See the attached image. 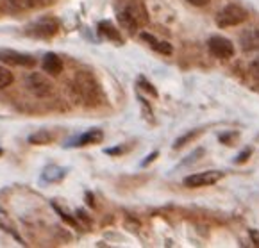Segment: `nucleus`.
<instances>
[{
    "instance_id": "f257e3e1",
    "label": "nucleus",
    "mask_w": 259,
    "mask_h": 248,
    "mask_svg": "<svg viewBox=\"0 0 259 248\" xmlns=\"http://www.w3.org/2000/svg\"><path fill=\"white\" fill-rule=\"evenodd\" d=\"M75 88L80 98L90 107H95L102 102V89L97 79L90 72H79L75 75Z\"/></svg>"
},
{
    "instance_id": "f03ea898",
    "label": "nucleus",
    "mask_w": 259,
    "mask_h": 248,
    "mask_svg": "<svg viewBox=\"0 0 259 248\" xmlns=\"http://www.w3.org/2000/svg\"><path fill=\"white\" fill-rule=\"evenodd\" d=\"M245 20H247V11L236 4L225 6V8L217 15V23H218V27H222V29L240 25V23H243Z\"/></svg>"
},
{
    "instance_id": "7ed1b4c3",
    "label": "nucleus",
    "mask_w": 259,
    "mask_h": 248,
    "mask_svg": "<svg viewBox=\"0 0 259 248\" xmlns=\"http://www.w3.org/2000/svg\"><path fill=\"white\" fill-rule=\"evenodd\" d=\"M207 46H209V52L218 59H229L234 56L233 41L224 38V36H213V38L207 41Z\"/></svg>"
},
{
    "instance_id": "20e7f679",
    "label": "nucleus",
    "mask_w": 259,
    "mask_h": 248,
    "mask_svg": "<svg viewBox=\"0 0 259 248\" xmlns=\"http://www.w3.org/2000/svg\"><path fill=\"white\" fill-rule=\"evenodd\" d=\"M27 89L36 96H49L52 93V82L41 73H31L25 80Z\"/></svg>"
},
{
    "instance_id": "39448f33",
    "label": "nucleus",
    "mask_w": 259,
    "mask_h": 248,
    "mask_svg": "<svg viewBox=\"0 0 259 248\" xmlns=\"http://www.w3.org/2000/svg\"><path fill=\"white\" fill-rule=\"evenodd\" d=\"M224 177L222 172H202V173H193V175H188L184 179V186L186 187H202V186H211V184H217L218 180Z\"/></svg>"
},
{
    "instance_id": "423d86ee",
    "label": "nucleus",
    "mask_w": 259,
    "mask_h": 248,
    "mask_svg": "<svg viewBox=\"0 0 259 248\" xmlns=\"http://www.w3.org/2000/svg\"><path fill=\"white\" fill-rule=\"evenodd\" d=\"M0 61H4L6 65H11V66H34L36 65V59L32 58V56L15 52V50H0Z\"/></svg>"
},
{
    "instance_id": "0eeeda50",
    "label": "nucleus",
    "mask_w": 259,
    "mask_h": 248,
    "mask_svg": "<svg viewBox=\"0 0 259 248\" xmlns=\"http://www.w3.org/2000/svg\"><path fill=\"white\" fill-rule=\"evenodd\" d=\"M59 31V23L54 18H41L31 27V32L39 38H52Z\"/></svg>"
},
{
    "instance_id": "6e6552de",
    "label": "nucleus",
    "mask_w": 259,
    "mask_h": 248,
    "mask_svg": "<svg viewBox=\"0 0 259 248\" xmlns=\"http://www.w3.org/2000/svg\"><path fill=\"white\" fill-rule=\"evenodd\" d=\"M41 66H43V70L49 73V75H59V73L63 72V68H65L61 58H59L57 54H54V52H49V54H45V56H43Z\"/></svg>"
},
{
    "instance_id": "1a4fd4ad",
    "label": "nucleus",
    "mask_w": 259,
    "mask_h": 248,
    "mask_svg": "<svg viewBox=\"0 0 259 248\" xmlns=\"http://www.w3.org/2000/svg\"><path fill=\"white\" fill-rule=\"evenodd\" d=\"M102 137H104V132L100 129H92L88 130L86 134H82V136L77 139L73 145L77 146H84V145H97V143L102 141Z\"/></svg>"
},
{
    "instance_id": "9d476101",
    "label": "nucleus",
    "mask_w": 259,
    "mask_h": 248,
    "mask_svg": "<svg viewBox=\"0 0 259 248\" xmlns=\"http://www.w3.org/2000/svg\"><path fill=\"white\" fill-rule=\"evenodd\" d=\"M241 48L243 50L259 48V29H252V31L245 32L241 36Z\"/></svg>"
},
{
    "instance_id": "9b49d317",
    "label": "nucleus",
    "mask_w": 259,
    "mask_h": 248,
    "mask_svg": "<svg viewBox=\"0 0 259 248\" xmlns=\"http://www.w3.org/2000/svg\"><path fill=\"white\" fill-rule=\"evenodd\" d=\"M118 23L123 27V29H127L131 34H134V32H136V29H138V25H140V23H138V20L134 18V16L131 15L127 9H125V11L118 13Z\"/></svg>"
},
{
    "instance_id": "f8f14e48",
    "label": "nucleus",
    "mask_w": 259,
    "mask_h": 248,
    "mask_svg": "<svg viewBox=\"0 0 259 248\" xmlns=\"http://www.w3.org/2000/svg\"><path fill=\"white\" fill-rule=\"evenodd\" d=\"M52 141H54V134L49 132V130H38V132L29 136V143H32V145H49Z\"/></svg>"
},
{
    "instance_id": "ddd939ff",
    "label": "nucleus",
    "mask_w": 259,
    "mask_h": 248,
    "mask_svg": "<svg viewBox=\"0 0 259 248\" xmlns=\"http://www.w3.org/2000/svg\"><path fill=\"white\" fill-rule=\"evenodd\" d=\"M99 32L100 34H104V36H107L109 39H113V41H122V36H120V32L114 29L113 25H111L109 22H102V23H99Z\"/></svg>"
},
{
    "instance_id": "4468645a",
    "label": "nucleus",
    "mask_w": 259,
    "mask_h": 248,
    "mask_svg": "<svg viewBox=\"0 0 259 248\" xmlns=\"http://www.w3.org/2000/svg\"><path fill=\"white\" fill-rule=\"evenodd\" d=\"M43 180L47 182H57V180H61L65 177V170L59 168V166H49V168L43 172Z\"/></svg>"
},
{
    "instance_id": "2eb2a0df",
    "label": "nucleus",
    "mask_w": 259,
    "mask_h": 248,
    "mask_svg": "<svg viewBox=\"0 0 259 248\" xmlns=\"http://www.w3.org/2000/svg\"><path fill=\"white\" fill-rule=\"evenodd\" d=\"M200 134H202V130H200V129L190 130V132H188V134H184V136H181L179 139H177V141L174 143V148H176V150L183 148V146L186 145V143H190L191 139H195V137H197V136H200Z\"/></svg>"
},
{
    "instance_id": "dca6fc26",
    "label": "nucleus",
    "mask_w": 259,
    "mask_h": 248,
    "mask_svg": "<svg viewBox=\"0 0 259 248\" xmlns=\"http://www.w3.org/2000/svg\"><path fill=\"white\" fill-rule=\"evenodd\" d=\"M11 82H13V73L8 68H4V66H0V89L11 86Z\"/></svg>"
},
{
    "instance_id": "f3484780",
    "label": "nucleus",
    "mask_w": 259,
    "mask_h": 248,
    "mask_svg": "<svg viewBox=\"0 0 259 248\" xmlns=\"http://www.w3.org/2000/svg\"><path fill=\"white\" fill-rule=\"evenodd\" d=\"M152 48L157 50V52H161V54H164V56H170V54L174 52V46H171V43H166V41H157Z\"/></svg>"
},
{
    "instance_id": "a211bd4d",
    "label": "nucleus",
    "mask_w": 259,
    "mask_h": 248,
    "mask_svg": "<svg viewBox=\"0 0 259 248\" xmlns=\"http://www.w3.org/2000/svg\"><path fill=\"white\" fill-rule=\"evenodd\" d=\"M11 4L18 9H32L38 4V0H11Z\"/></svg>"
},
{
    "instance_id": "6ab92c4d",
    "label": "nucleus",
    "mask_w": 259,
    "mask_h": 248,
    "mask_svg": "<svg viewBox=\"0 0 259 248\" xmlns=\"http://www.w3.org/2000/svg\"><path fill=\"white\" fill-rule=\"evenodd\" d=\"M250 154H252V150L250 148H245L243 152L240 154V156L236 157V159H234V163H238V164H241V163H245V161L248 159V157H250Z\"/></svg>"
},
{
    "instance_id": "aec40b11",
    "label": "nucleus",
    "mask_w": 259,
    "mask_h": 248,
    "mask_svg": "<svg viewBox=\"0 0 259 248\" xmlns=\"http://www.w3.org/2000/svg\"><path fill=\"white\" fill-rule=\"evenodd\" d=\"M141 39H143V41H147V43H150L152 46L157 43V38H154V36L149 34V32H141Z\"/></svg>"
},
{
    "instance_id": "412c9836",
    "label": "nucleus",
    "mask_w": 259,
    "mask_h": 248,
    "mask_svg": "<svg viewBox=\"0 0 259 248\" xmlns=\"http://www.w3.org/2000/svg\"><path fill=\"white\" fill-rule=\"evenodd\" d=\"M250 72L254 73L255 79H259V58L250 63Z\"/></svg>"
},
{
    "instance_id": "4be33fe9",
    "label": "nucleus",
    "mask_w": 259,
    "mask_h": 248,
    "mask_svg": "<svg viewBox=\"0 0 259 248\" xmlns=\"http://www.w3.org/2000/svg\"><path fill=\"white\" fill-rule=\"evenodd\" d=\"M140 84H141V88H145L147 91H150V93H152L154 96H157V91H156V89L152 88V84H149V82H147L145 79H141V80H140Z\"/></svg>"
},
{
    "instance_id": "5701e85b",
    "label": "nucleus",
    "mask_w": 259,
    "mask_h": 248,
    "mask_svg": "<svg viewBox=\"0 0 259 248\" xmlns=\"http://www.w3.org/2000/svg\"><path fill=\"white\" fill-rule=\"evenodd\" d=\"M191 6H197V8H202V6H207L209 4V0H188Z\"/></svg>"
},
{
    "instance_id": "b1692460",
    "label": "nucleus",
    "mask_w": 259,
    "mask_h": 248,
    "mask_svg": "<svg viewBox=\"0 0 259 248\" xmlns=\"http://www.w3.org/2000/svg\"><path fill=\"white\" fill-rule=\"evenodd\" d=\"M123 150L125 148H107L106 154H109V156H120V154H123Z\"/></svg>"
},
{
    "instance_id": "393cba45",
    "label": "nucleus",
    "mask_w": 259,
    "mask_h": 248,
    "mask_svg": "<svg viewBox=\"0 0 259 248\" xmlns=\"http://www.w3.org/2000/svg\"><path fill=\"white\" fill-rule=\"evenodd\" d=\"M157 156H159V154H157V152H152V154H150V156H149V159L143 161V166H147V164H149V163H152V161L156 159Z\"/></svg>"
},
{
    "instance_id": "a878e982",
    "label": "nucleus",
    "mask_w": 259,
    "mask_h": 248,
    "mask_svg": "<svg viewBox=\"0 0 259 248\" xmlns=\"http://www.w3.org/2000/svg\"><path fill=\"white\" fill-rule=\"evenodd\" d=\"M0 154H2V150H0Z\"/></svg>"
}]
</instances>
